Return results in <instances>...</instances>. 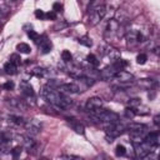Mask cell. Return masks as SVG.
Segmentation results:
<instances>
[{"label": "cell", "mask_w": 160, "mask_h": 160, "mask_svg": "<svg viewBox=\"0 0 160 160\" xmlns=\"http://www.w3.org/2000/svg\"><path fill=\"white\" fill-rule=\"evenodd\" d=\"M41 94H42V98H44L49 104L54 105L55 108H58V109H60V110H66V109H69V108L72 105L71 99L66 98V96L62 95L60 91H58L56 89L51 88L49 84L42 88Z\"/></svg>", "instance_id": "1"}, {"label": "cell", "mask_w": 160, "mask_h": 160, "mask_svg": "<svg viewBox=\"0 0 160 160\" xmlns=\"http://www.w3.org/2000/svg\"><path fill=\"white\" fill-rule=\"evenodd\" d=\"M92 115V118L102 124L110 125V124H116L119 122V115L111 110H106V109H99L96 111L90 112Z\"/></svg>", "instance_id": "2"}, {"label": "cell", "mask_w": 160, "mask_h": 160, "mask_svg": "<svg viewBox=\"0 0 160 160\" xmlns=\"http://www.w3.org/2000/svg\"><path fill=\"white\" fill-rule=\"evenodd\" d=\"M90 10H91L90 11V24L94 26L104 19V16L106 14V8L102 2L98 1V2H91L90 4Z\"/></svg>", "instance_id": "3"}, {"label": "cell", "mask_w": 160, "mask_h": 160, "mask_svg": "<svg viewBox=\"0 0 160 160\" xmlns=\"http://www.w3.org/2000/svg\"><path fill=\"white\" fill-rule=\"evenodd\" d=\"M24 128H25L28 135H30V136H35V135H38V134L41 131L42 125H41V122H40L38 119H35V118H30V119L26 120Z\"/></svg>", "instance_id": "4"}, {"label": "cell", "mask_w": 160, "mask_h": 160, "mask_svg": "<svg viewBox=\"0 0 160 160\" xmlns=\"http://www.w3.org/2000/svg\"><path fill=\"white\" fill-rule=\"evenodd\" d=\"M125 128L124 125H121L120 122H116V124H110L106 126V138H108V141L111 142L112 139L120 136L122 132H124Z\"/></svg>", "instance_id": "5"}, {"label": "cell", "mask_w": 160, "mask_h": 160, "mask_svg": "<svg viewBox=\"0 0 160 160\" xmlns=\"http://www.w3.org/2000/svg\"><path fill=\"white\" fill-rule=\"evenodd\" d=\"M102 105H104V101L102 99L98 98V96H92V98H89L86 100V104H85V108L88 111L92 112V111H96L99 109H102Z\"/></svg>", "instance_id": "6"}, {"label": "cell", "mask_w": 160, "mask_h": 160, "mask_svg": "<svg viewBox=\"0 0 160 160\" xmlns=\"http://www.w3.org/2000/svg\"><path fill=\"white\" fill-rule=\"evenodd\" d=\"M119 72V70L111 64V65H109V66H106V68H104L101 71H100V78L102 79V80H112V79H115V76H116V74Z\"/></svg>", "instance_id": "7"}, {"label": "cell", "mask_w": 160, "mask_h": 160, "mask_svg": "<svg viewBox=\"0 0 160 160\" xmlns=\"http://www.w3.org/2000/svg\"><path fill=\"white\" fill-rule=\"evenodd\" d=\"M6 104L12 108V109H16V110H21V111H25L28 109V104L22 100V99H19V98H10V99H6Z\"/></svg>", "instance_id": "8"}, {"label": "cell", "mask_w": 160, "mask_h": 160, "mask_svg": "<svg viewBox=\"0 0 160 160\" xmlns=\"http://www.w3.org/2000/svg\"><path fill=\"white\" fill-rule=\"evenodd\" d=\"M58 90L60 92H69V94H79L81 90V88L78 84L74 82H69V84H61L58 86Z\"/></svg>", "instance_id": "9"}, {"label": "cell", "mask_w": 160, "mask_h": 160, "mask_svg": "<svg viewBox=\"0 0 160 160\" xmlns=\"http://www.w3.org/2000/svg\"><path fill=\"white\" fill-rule=\"evenodd\" d=\"M68 124L70 125V128H71L75 132H78V134H80V135H84V134H85V126H84L82 122H80L79 120H76V119H74V118H68Z\"/></svg>", "instance_id": "10"}, {"label": "cell", "mask_w": 160, "mask_h": 160, "mask_svg": "<svg viewBox=\"0 0 160 160\" xmlns=\"http://www.w3.org/2000/svg\"><path fill=\"white\" fill-rule=\"evenodd\" d=\"M120 30V22L118 21V20H115V19H111L109 22H108V25H106V31H105V34H106V36L110 34V38L114 35V34H116L118 31Z\"/></svg>", "instance_id": "11"}, {"label": "cell", "mask_w": 160, "mask_h": 160, "mask_svg": "<svg viewBox=\"0 0 160 160\" xmlns=\"http://www.w3.org/2000/svg\"><path fill=\"white\" fill-rule=\"evenodd\" d=\"M115 79H116L118 81H120V82H131V81H134V75L130 74V72L126 71V70H120V71L116 74Z\"/></svg>", "instance_id": "12"}, {"label": "cell", "mask_w": 160, "mask_h": 160, "mask_svg": "<svg viewBox=\"0 0 160 160\" xmlns=\"http://www.w3.org/2000/svg\"><path fill=\"white\" fill-rule=\"evenodd\" d=\"M20 90H21V94L26 98H34V95H35V92L32 90V86L26 81H22L20 84Z\"/></svg>", "instance_id": "13"}, {"label": "cell", "mask_w": 160, "mask_h": 160, "mask_svg": "<svg viewBox=\"0 0 160 160\" xmlns=\"http://www.w3.org/2000/svg\"><path fill=\"white\" fill-rule=\"evenodd\" d=\"M51 48H52V45H51L50 40H48L45 36H42L40 39V41H39V49L41 50V52L42 54H48V52L51 51Z\"/></svg>", "instance_id": "14"}, {"label": "cell", "mask_w": 160, "mask_h": 160, "mask_svg": "<svg viewBox=\"0 0 160 160\" xmlns=\"http://www.w3.org/2000/svg\"><path fill=\"white\" fill-rule=\"evenodd\" d=\"M158 140H159V135H158L156 132H150V134H148V135L145 136V139H144V141H145L146 144L151 145L152 148H155V146L158 145Z\"/></svg>", "instance_id": "15"}, {"label": "cell", "mask_w": 160, "mask_h": 160, "mask_svg": "<svg viewBox=\"0 0 160 160\" xmlns=\"http://www.w3.org/2000/svg\"><path fill=\"white\" fill-rule=\"evenodd\" d=\"M155 85H156V81L152 80V79H140V81H139V86H141L146 90L154 88Z\"/></svg>", "instance_id": "16"}, {"label": "cell", "mask_w": 160, "mask_h": 160, "mask_svg": "<svg viewBox=\"0 0 160 160\" xmlns=\"http://www.w3.org/2000/svg\"><path fill=\"white\" fill-rule=\"evenodd\" d=\"M9 121H10L11 124L16 125V126H24L25 122H26V120H25L24 118L19 116V115H10V116H9Z\"/></svg>", "instance_id": "17"}, {"label": "cell", "mask_w": 160, "mask_h": 160, "mask_svg": "<svg viewBox=\"0 0 160 160\" xmlns=\"http://www.w3.org/2000/svg\"><path fill=\"white\" fill-rule=\"evenodd\" d=\"M4 70H5L6 74H9V75H14V74H16L18 66H16L15 64H12L11 61H8V62L4 65Z\"/></svg>", "instance_id": "18"}, {"label": "cell", "mask_w": 160, "mask_h": 160, "mask_svg": "<svg viewBox=\"0 0 160 160\" xmlns=\"http://www.w3.org/2000/svg\"><path fill=\"white\" fill-rule=\"evenodd\" d=\"M16 49H18L19 52H22V54H29V52L31 51V48H30L28 44H25V42L18 44V45H16Z\"/></svg>", "instance_id": "19"}, {"label": "cell", "mask_w": 160, "mask_h": 160, "mask_svg": "<svg viewBox=\"0 0 160 160\" xmlns=\"http://www.w3.org/2000/svg\"><path fill=\"white\" fill-rule=\"evenodd\" d=\"M21 152H22V146L21 145H18V146H15V148H12L11 149V156L14 158V160H18L19 158H20V155H21Z\"/></svg>", "instance_id": "20"}, {"label": "cell", "mask_w": 160, "mask_h": 160, "mask_svg": "<svg viewBox=\"0 0 160 160\" xmlns=\"http://www.w3.org/2000/svg\"><path fill=\"white\" fill-rule=\"evenodd\" d=\"M28 36L30 38V40H32V41H35V42H38V44H39L40 39H41V36H40L36 31H34V30H29V31H28Z\"/></svg>", "instance_id": "21"}, {"label": "cell", "mask_w": 160, "mask_h": 160, "mask_svg": "<svg viewBox=\"0 0 160 160\" xmlns=\"http://www.w3.org/2000/svg\"><path fill=\"white\" fill-rule=\"evenodd\" d=\"M10 142L11 141H1V152L2 154H10L11 152Z\"/></svg>", "instance_id": "22"}, {"label": "cell", "mask_w": 160, "mask_h": 160, "mask_svg": "<svg viewBox=\"0 0 160 160\" xmlns=\"http://www.w3.org/2000/svg\"><path fill=\"white\" fill-rule=\"evenodd\" d=\"M86 60H88V62H89L90 65H92V66H95V68L99 65V60L96 59V56H95L94 54L88 55V56H86Z\"/></svg>", "instance_id": "23"}, {"label": "cell", "mask_w": 160, "mask_h": 160, "mask_svg": "<svg viewBox=\"0 0 160 160\" xmlns=\"http://www.w3.org/2000/svg\"><path fill=\"white\" fill-rule=\"evenodd\" d=\"M79 42H80L81 45H84V46H88V48H90V46L92 45V41H91V39H90L89 36H82V38H80V39H79Z\"/></svg>", "instance_id": "24"}, {"label": "cell", "mask_w": 160, "mask_h": 160, "mask_svg": "<svg viewBox=\"0 0 160 160\" xmlns=\"http://www.w3.org/2000/svg\"><path fill=\"white\" fill-rule=\"evenodd\" d=\"M61 59L64 60V62H70L71 59H72V55H71V52L69 50H64L61 52Z\"/></svg>", "instance_id": "25"}, {"label": "cell", "mask_w": 160, "mask_h": 160, "mask_svg": "<svg viewBox=\"0 0 160 160\" xmlns=\"http://www.w3.org/2000/svg\"><path fill=\"white\" fill-rule=\"evenodd\" d=\"M124 115H125L128 119H132V118L136 115V111H135L134 108H126V109L124 110Z\"/></svg>", "instance_id": "26"}, {"label": "cell", "mask_w": 160, "mask_h": 160, "mask_svg": "<svg viewBox=\"0 0 160 160\" xmlns=\"http://www.w3.org/2000/svg\"><path fill=\"white\" fill-rule=\"evenodd\" d=\"M115 154L116 156H124L126 154V148L124 145H118L115 149Z\"/></svg>", "instance_id": "27"}, {"label": "cell", "mask_w": 160, "mask_h": 160, "mask_svg": "<svg viewBox=\"0 0 160 160\" xmlns=\"http://www.w3.org/2000/svg\"><path fill=\"white\" fill-rule=\"evenodd\" d=\"M146 60H148V56H146V54H144V52H141V54H139V55L136 56V62L140 64V65H144V64L146 62Z\"/></svg>", "instance_id": "28"}, {"label": "cell", "mask_w": 160, "mask_h": 160, "mask_svg": "<svg viewBox=\"0 0 160 160\" xmlns=\"http://www.w3.org/2000/svg\"><path fill=\"white\" fill-rule=\"evenodd\" d=\"M9 61H11L12 64H15L16 66H19L20 64H21V58L18 55V54H12L11 56H10V60Z\"/></svg>", "instance_id": "29"}, {"label": "cell", "mask_w": 160, "mask_h": 160, "mask_svg": "<svg viewBox=\"0 0 160 160\" xmlns=\"http://www.w3.org/2000/svg\"><path fill=\"white\" fill-rule=\"evenodd\" d=\"M32 75H36V76H44V74H45V70L44 69H41V68H35L34 70H32V72H31Z\"/></svg>", "instance_id": "30"}, {"label": "cell", "mask_w": 160, "mask_h": 160, "mask_svg": "<svg viewBox=\"0 0 160 160\" xmlns=\"http://www.w3.org/2000/svg\"><path fill=\"white\" fill-rule=\"evenodd\" d=\"M14 86H15V85H14V82H12L11 80H9V81H6V82L2 84V89H4V90H12Z\"/></svg>", "instance_id": "31"}, {"label": "cell", "mask_w": 160, "mask_h": 160, "mask_svg": "<svg viewBox=\"0 0 160 160\" xmlns=\"http://www.w3.org/2000/svg\"><path fill=\"white\" fill-rule=\"evenodd\" d=\"M61 158H62L64 160H84L82 158L76 156V155H62Z\"/></svg>", "instance_id": "32"}, {"label": "cell", "mask_w": 160, "mask_h": 160, "mask_svg": "<svg viewBox=\"0 0 160 160\" xmlns=\"http://www.w3.org/2000/svg\"><path fill=\"white\" fill-rule=\"evenodd\" d=\"M52 10H54L55 12H61V11H62V4H60V2H54Z\"/></svg>", "instance_id": "33"}, {"label": "cell", "mask_w": 160, "mask_h": 160, "mask_svg": "<svg viewBox=\"0 0 160 160\" xmlns=\"http://www.w3.org/2000/svg\"><path fill=\"white\" fill-rule=\"evenodd\" d=\"M35 16L38 19H46V14L42 11V10H36L35 11Z\"/></svg>", "instance_id": "34"}, {"label": "cell", "mask_w": 160, "mask_h": 160, "mask_svg": "<svg viewBox=\"0 0 160 160\" xmlns=\"http://www.w3.org/2000/svg\"><path fill=\"white\" fill-rule=\"evenodd\" d=\"M129 104H130V108H134L135 109L136 106L140 105V100L139 99H130V102Z\"/></svg>", "instance_id": "35"}, {"label": "cell", "mask_w": 160, "mask_h": 160, "mask_svg": "<svg viewBox=\"0 0 160 160\" xmlns=\"http://www.w3.org/2000/svg\"><path fill=\"white\" fill-rule=\"evenodd\" d=\"M46 19H51V20H55V19H56V12H55L54 10H51V11L46 12Z\"/></svg>", "instance_id": "36"}, {"label": "cell", "mask_w": 160, "mask_h": 160, "mask_svg": "<svg viewBox=\"0 0 160 160\" xmlns=\"http://www.w3.org/2000/svg\"><path fill=\"white\" fill-rule=\"evenodd\" d=\"M154 124H155V125H158V126H160V115L154 116Z\"/></svg>", "instance_id": "37"}, {"label": "cell", "mask_w": 160, "mask_h": 160, "mask_svg": "<svg viewBox=\"0 0 160 160\" xmlns=\"http://www.w3.org/2000/svg\"><path fill=\"white\" fill-rule=\"evenodd\" d=\"M158 159L160 160V149H159V151H158Z\"/></svg>", "instance_id": "38"}, {"label": "cell", "mask_w": 160, "mask_h": 160, "mask_svg": "<svg viewBox=\"0 0 160 160\" xmlns=\"http://www.w3.org/2000/svg\"><path fill=\"white\" fill-rule=\"evenodd\" d=\"M39 160H49V159H46V158H41V159H39Z\"/></svg>", "instance_id": "39"}, {"label": "cell", "mask_w": 160, "mask_h": 160, "mask_svg": "<svg viewBox=\"0 0 160 160\" xmlns=\"http://www.w3.org/2000/svg\"><path fill=\"white\" fill-rule=\"evenodd\" d=\"M136 160H144V159H141V158H138V159H136Z\"/></svg>", "instance_id": "40"}]
</instances>
